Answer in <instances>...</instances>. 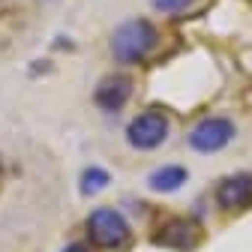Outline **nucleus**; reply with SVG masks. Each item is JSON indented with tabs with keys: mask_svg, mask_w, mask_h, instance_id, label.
Segmentation results:
<instances>
[{
	"mask_svg": "<svg viewBox=\"0 0 252 252\" xmlns=\"http://www.w3.org/2000/svg\"><path fill=\"white\" fill-rule=\"evenodd\" d=\"M156 45V30L153 24L135 18V21H126L114 30L111 36V54L120 60V63H138L144 60Z\"/></svg>",
	"mask_w": 252,
	"mask_h": 252,
	"instance_id": "nucleus-1",
	"label": "nucleus"
},
{
	"mask_svg": "<svg viewBox=\"0 0 252 252\" xmlns=\"http://www.w3.org/2000/svg\"><path fill=\"white\" fill-rule=\"evenodd\" d=\"M87 237L99 249H123V246H129L132 231H129V222L114 207H99L87 219Z\"/></svg>",
	"mask_w": 252,
	"mask_h": 252,
	"instance_id": "nucleus-2",
	"label": "nucleus"
},
{
	"mask_svg": "<svg viewBox=\"0 0 252 252\" xmlns=\"http://www.w3.org/2000/svg\"><path fill=\"white\" fill-rule=\"evenodd\" d=\"M168 135V120L162 111H144L129 123V144L138 150H153L159 147Z\"/></svg>",
	"mask_w": 252,
	"mask_h": 252,
	"instance_id": "nucleus-3",
	"label": "nucleus"
},
{
	"mask_svg": "<svg viewBox=\"0 0 252 252\" xmlns=\"http://www.w3.org/2000/svg\"><path fill=\"white\" fill-rule=\"evenodd\" d=\"M231 138H234V126H231V120H222V117L201 120L195 129L189 132V144H192L198 153H216Z\"/></svg>",
	"mask_w": 252,
	"mask_h": 252,
	"instance_id": "nucleus-4",
	"label": "nucleus"
},
{
	"mask_svg": "<svg viewBox=\"0 0 252 252\" xmlns=\"http://www.w3.org/2000/svg\"><path fill=\"white\" fill-rule=\"evenodd\" d=\"M159 246H168V249H195L198 240H201V228L189 219H171L165 222L153 237Z\"/></svg>",
	"mask_w": 252,
	"mask_h": 252,
	"instance_id": "nucleus-5",
	"label": "nucleus"
},
{
	"mask_svg": "<svg viewBox=\"0 0 252 252\" xmlns=\"http://www.w3.org/2000/svg\"><path fill=\"white\" fill-rule=\"evenodd\" d=\"M252 201V174H231L219 183L216 189V204L222 210H240Z\"/></svg>",
	"mask_w": 252,
	"mask_h": 252,
	"instance_id": "nucleus-6",
	"label": "nucleus"
},
{
	"mask_svg": "<svg viewBox=\"0 0 252 252\" xmlns=\"http://www.w3.org/2000/svg\"><path fill=\"white\" fill-rule=\"evenodd\" d=\"M129 96H132V81L123 75H105L96 84V105L105 111H120Z\"/></svg>",
	"mask_w": 252,
	"mask_h": 252,
	"instance_id": "nucleus-7",
	"label": "nucleus"
},
{
	"mask_svg": "<svg viewBox=\"0 0 252 252\" xmlns=\"http://www.w3.org/2000/svg\"><path fill=\"white\" fill-rule=\"evenodd\" d=\"M150 189H156V192H174V189H180L186 183V168L180 165H162L156 168L150 177H147Z\"/></svg>",
	"mask_w": 252,
	"mask_h": 252,
	"instance_id": "nucleus-8",
	"label": "nucleus"
},
{
	"mask_svg": "<svg viewBox=\"0 0 252 252\" xmlns=\"http://www.w3.org/2000/svg\"><path fill=\"white\" fill-rule=\"evenodd\" d=\"M108 180H111L108 171H102V168H87L81 174V192L84 195H93V192H99V189H105Z\"/></svg>",
	"mask_w": 252,
	"mask_h": 252,
	"instance_id": "nucleus-9",
	"label": "nucleus"
},
{
	"mask_svg": "<svg viewBox=\"0 0 252 252\" xmlns=\"http://www.w3.org/2000/svg\"><path fill=\"white\" fill-rule=\"evenodd\" d=\"M189 3H192V0H156V9H162V12H180Z\"/></svg>",
	"mask_w": 252,
	"mask_h": 252,
	"instance_id": "nucleus-10",
	"label": "nucleus"
},
{
	"mask_svg": "<svg viewBox=\"0 0 252 252\" xmlns=\"http://www.w3.org/2000/svg\"><path fill=\"white\" fill-rule=\"evenodd\" d=\"M63 252H87L81 243H72V246H66V249H63Z\"/></svg>",
	"mask_w": 252,
	"mask_h": 252,
	"instance_id": "nucleus-11",
	"label": "nucleus"
}]
</instances>
